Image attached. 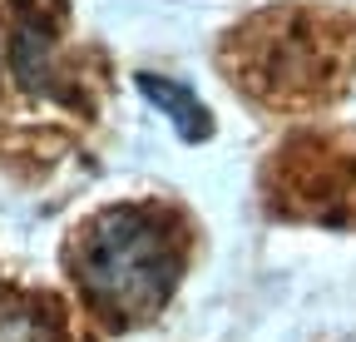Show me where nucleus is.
<instances>
[{"instance_id":"f03ea898","label":"nucleus","mask_w":356,"mask_h":342,"mask_svg":"<svg viewBox=\"0 0 356 342\" xmlns=\"http://www.w3.org/2000/svg\"><path fill=\"white\" fill-rule=\"evenodd\" d=\"M139 90H144V100H149V104H159V109L173 119V130L184 134L188 144L213 139V114L203 109V100L188 90V84L163 79V75H139Z\"/></svg>"},{"instance_id":"7ed1b4c3","label":"nucleus","mask_w":356,"mask_h":342,"mask_svg":"<svg viewBox=\"0 0 356 342\" xmlns=\"http://www.w3.org/2000/svg\"><path fill=\"white\" fill-rule=\"evenodd\" d=\"M0 342H55V327L44 322L40 313L6 308V313H0Z\"/></svg>"},{"instance_id":"f257e3e1","label":"nucleus","mask_w":356,"mask_h":342,"mask_svg":"<svg viewBox=\"0 0 356 342\" xmlns=\"http://www.w3.org/2000/svg\"><path fill=\"white\" fill-rule=\"evenodd\" d=\"M79 283L114 318H149L178 283V253L154 213H104L79 253Z\"/></svg>"}]
</instances>
